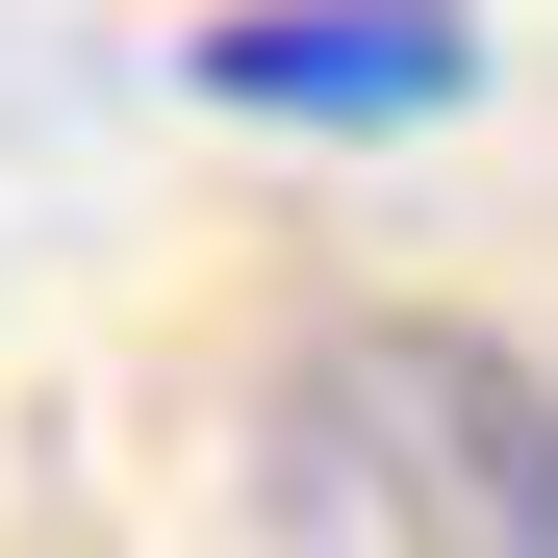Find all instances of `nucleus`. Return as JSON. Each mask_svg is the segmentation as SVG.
<instances>
[{
    "label": "nucleus",
    "instance_id": "f257e3e1",
    "mask_svg": "<svg viewBox=\"0 0 558 558\" xmlns=\"http://www.w3.org/2000/svg\"><path fill=\"white\" fill-rule=\"evenodd\" d=\"M254 483L305 558H558V381L457 305H355L254 381Z\"/></svg>",
    "mask_w": 558,
    "mask_h": 558
},
{
    "label": "nucleus",
    "instance_id": "f03ea898",
    "mask_svg": "<svg viewBox=\"0 0 558 558\" xmlns=\"http://www.w3.org/2000/svg\"><path fill=\"white\" fill-rule=\"evenodd\" d=\"M457 76H483L457 0H229L204 26V102H254V128H432Z\"/></svg>",
    "mask_w": 558,
    "mask_h": 558
}]
</instances>
